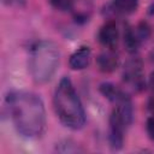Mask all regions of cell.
Masks as SVG:
<instances>
[{
  "instance_id": "obj_13",
  "label": "cell",
  "mask_w": 154,
  "mask_h": 154,
  "mask_svg": "<svg viewBox=\"0 0 154 154\" xmlns=\"http://www.w3.org/2000/svg\"><path fill=\"white\" fill-rule=\"evenodd\" d=\"M49 2L59 11H71L73 8V0H49Z\"/></svg>"
},
{
  "instance_id": "obj_14",
  "label": "cell",
  "mask_w": 154,
  "mask_h": 154,
  "mask_svg": "<svg viewBox=\"0 0 154 154\" xmlns=\"http://www.w3.org/2000/svg\"><path fill=\"white\" fill-rule=\"evenodd\" d=\"M147 132L152 140H154V116L148 118L147 120Z\"/></svg>"
},
{
  "instance_id": "obj_7",
  "label": "cell",
  "mask_w": 154,
  "mask_h": 154,
  "mask_svg": "<svg viewBox=\"0 0 154 154\" xmlns=\"http://www.w3.org/2000/svg\"><path fill=\"white\" fill-rule=\"evenodd\" d=\"M99 90L106 99H108L111 102H113L116 105H120V103L130 100V97L128 96V94L125 91H123L120 88H118L117 85H114L113 83H109V82L101 83L99 87Z\"/></svg>"
},
{
  "instance_id": "obj_6",
  "label": "cell",
  "mask_w": 154,
  "mask_h": 154,
  "mask_svg": "<svg viewBox=\"0 0 154 154\" xmlns=\"http://www.w3.org/2000/svg\"><path fill=\"white\" fill-rule=\"evenodd\" d=\"M99 41L100 43L106 47L107 49H114L118 45V40H119V31L117 28L116 22L113 20H108L106 22L99 31Z\"/></svg>"
},
{
  "instance_id": "obj_5",
  "label": "cell",
  "mask_w": 154,
  "mask_h": 154,
  "mask_svg": "<svg viewBox=\"0 0 154 154\" xmlns=\"http://www.w3.org/2000/svg\"><path fill=\"white\" fill-rule=\"evenodd\" d=\"M123 78L126 83L131 84L134 88L138 90L144 88L146 82L143 76L142 61L140 58H132L125 63L123 70Z\"/></svg>"
},
{
  "instance_id": "obj_10",
  "label": "cell",
  "mask_w": 154,
  "mask_h": 154,
  "mask_svg": "<svg viewBox=\"0 0 154 154\" xmlns=\"http://www.w3.org/2000/svg\"><path fill=\"white\" fill-rule=\"evenodd\" d=\"M141 45V41L136 36V32L132 30V28L126 26L124 30V46L129 53H136L138 47Z\"/></svg>"
},
{
  "instance_id": "obj_2",
  "label": "cell",
  "mask_w": 154,
  "mask_h": 154,
  "mask_svg": "<svg viewBox=\"0 0 154 154\" xmlns=\"http://www.w3.org/2000/svg\"><path fill=\"white\" fill-rule=\"evenodd\" d=\"M53 106L59 120L72 130H78L85 124V112L78 94L69 77H63L58 83Z\"/></svg>"
},
{
  "instance_id": "obj_4",
  "label": "cell",
  "mask_w": 154,
  "mask_h": 154,
  "mask_svg": "<svg viewBox=\"0 0 154 154\" xmlns=\"http://www.w3.org/2000/svg\"><path fill=\"white\" fill-rule=\"evenodd\" d=\"M128 128L118 109L114 108L109 116V128H108V141L113 149L118 150L124 143V130Z\"/></svg>"
},
{
  "instance_id": "obj_12",
  "label": "cell",
  "mask_w": 154,
  "mask_h": 154,
  "mask_svg": "<svg viewBox=\"0 0 154 154\" xmlns=\"http://www.w3.org/2000/svg\"><path fill=\"white\" fill-rule=\"evenodd\" d=\"M135 32H136V36L138 37V40L142 42V41H146L148 37H149V35H150V26H149V24L147 23V22H141L137 26H136V30H135Z\"/></svg>"
},
{
  "instance_id": "obj_16",
  "label": "cell",
  "mask_w": 154,
  "mask_h": 154,
  "mask_svg": "<svg viewBox=\"0 0 154 154\" xmlns=\"http://www.w3.org/2000/svg\"><path fill=\"white\" fill-rule=\"evenodd\" d=\"M149 85H150L152 89L154 90V72L150 73V77H149Z\"/></svg>"
},
{
  "instance_id": "obj_15",
  "label": "cell",
  "mask_w": 154,
  "mask_h": 154,
  "mask_svg": "<svg viewBox=\"0 0 154 154\" xmlns=\"http://www.w3.org/2000/svg\"><path fill=\"white\" fill-rule=\"evenodd\" d=\"M2 4L7 6H16V7H22L25 5V0H1Z\"/></svg>"
},
{
  "instance_id": "obj_1",
  "label": "cell",
  "mask_w": 154,
  "mask_h": 154,
  "mask_svg": "<svg viewBox=\"0 0 154 154\" xmlns=\"http://www.w3.org/2000/svg\"><path fill=\"white\" fill-rule=\"evenodd\" d=\"M11 119L25 137H38L46 129V111L40 96L29 91H12L6 97Z\"/></svg>"
},
{
  "instance_id": "obj_11",
  "label": "cell",
  "mask_w": 154,
  "mask_h": 154,
  "mask_svg": "<svg viewBox=\"0 0 154 154\" xmlns=\"http://www.w3.org/2000/svg\"><path fill=\"white\" fill-rule=\"evenodd\" d=\"M114 7L123 13H131L137 10L138 0H114Z\"/></svg>"
},
{
  "instance_id": "obj_8",
  "label": "cell",
  "mask_w": 154,
  "mask_h": 154,
  "mask_svg": "<svg viewBox=\"0 0 154 154\" xmlns=\"http://www.w3.org/2000/svg\"><path fill=\"white\" fill-rule=\"evenodd\" d=\"M91 60V51L88 46H82L76 49L69 59V65L72 70H83L85 69Z\"/></svg>"
},
{
  "instance_id": "obj_9",
  "label": "cell",
  "mask_w": 154,
  "mask_h": 154,
  "mask_svg": "<svg viewBox=\"0 0 154 154\" xmlns=\"http://www.w3.org/2000/svg\"><path fill=\"white\" fill-rule=\"evenodd\" d=\"M97 66L100 71L102 72H112L114 71L119 65V58L116 54L114 49H107L106 52H102L97 59H96Z\"/></svg>"
},
{
  "instance_id": "obj_3",
  "label": "cell",
  "mask_w": 154,
  "mask_h": 154,
  "mask_svg": "<svg viewBox=\"0 0 154 154\" xmlns=\"http://www.w3.org/2000/svg\"><path fill=\"white\" fill-rule=\"evenodd\" d=\"M60 61L58 46L52 41H40L30 51L29 71L36 83H46L54 76Z\"/></svg>"
}]
</instances>
